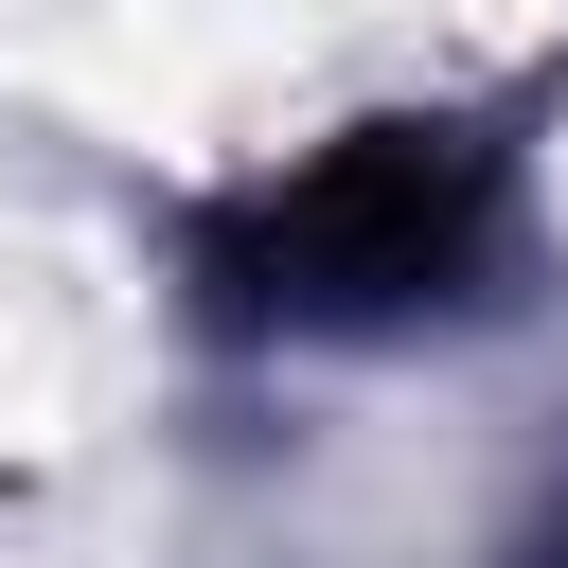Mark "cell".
<instances>
[{
  "label": "cell",
  "mask_w": 568,
  "mask_h": 568,
  "mask_svg": "<svg viewBox=\"0 0 568 568\" xmlns=\"http://www.w3.org/2000/svg\"><path fill=\"white\" fill-rule=\"evenodd\" d=\"M462 248H479V160L462 142H355L302 195H266L248 266H266L284 320H390V302H444Z\"/></svg>",
  "instance_id": "1"
}]
</instances>
